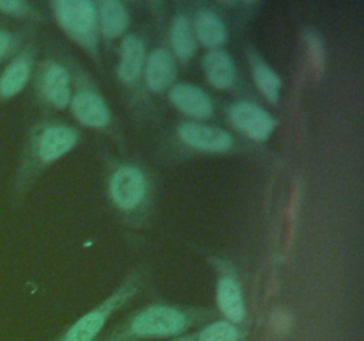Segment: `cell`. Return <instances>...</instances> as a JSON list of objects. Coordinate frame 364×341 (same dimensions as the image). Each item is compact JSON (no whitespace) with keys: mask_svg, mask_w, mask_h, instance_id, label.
Returning a JSON list of instances; mask_svg holds the SVG:
<instances>
[{"mask_svg":"<svg viewBox=\"0 0 364 341\" xmlns=\"http://www.w3.org/2000/svg\"><path fill=\"white\" fill-rule=\"evenodd\" d=\"M212 318L205 308H178V305L153 304L124 320L103 341H144L174 340L192 327L203 325Z\"/></svg>","mask_w":364,"mask_h":341,"instance_id":"1","label":"cell"},{"mask_svg":"<svg viewBox=\"0 0 364 341\" xmlns=\"http://www.w3.org/2000/svg\"><path fill=\"white\" fill-rule=\"evenodd\" d=\"M142 283H144V277H142V274L139 272V270H135L134 274H130V276L123 281V284H121L112 295H109V297L103 302H100L96 308H92L91 311L85 313L84 316H80L77 322L71 323V325L68 327L66 332H64L57 341L98 340L102 330L105 329L107 322H109L124 304H128V302L141 291Z\"/></svg>","mask_w":364,"mask_h":341,"instance_id":"2","label":"cell"},{"mask_svg":"<svg viewBox=\"0 0 364 341\" xmlns=\"http://www.w3.org/2000/svg\"><path fill=\"white\" fill-rule=\"evenodd\" d=\"M53 16L68 38L73 39L95 59L100 57L98 9L91 0H55Z\"/></svg>","mask_w":364,"mask_h":341,"instance_id":"3","label":"cell"},{"mask_svg":"<svg viewBox=\"0 0 364 341\" xmlns=\"http://www.w3.org/2000/svg\"><path fill=\"white\" fill-rule=\"evenodd\" d=\"M78 144V131L73 126L50 123L36 128L25 153V167L32 170L45 169L73 151Z\"/></svg>","mask_w":364,"mask_h":341,"instance_id":"4","label":"cell"},{"mask_svg":"<svg viewBox=\"0 0 364 341\" xmlns=\"http://www.w3.org/2000/svg\"><path fill=\"white\" fill-rule=\"evenodd\" d=\"M109 195L124 215H141L149 202L148 176L137 166H119L109 180Z\"/></svg>","mask_w":364,"mask_h":341,"instance_id":"5","label":"cell"},{"mask_svg":"<svg viewBox=\"0 0 364 341\" xmlns=\"http://www.w3.org/2000/svg\"><path fill=\"white\" fill-rule=\"evenodd\" d=\"M70 110L75 119L87 128L103 130L112 121V110L98 89L85 78H78L77 89L71 92Z\"/></svg>","mask_w":364,"mask_h":341,"instance_id":"6","label":"cell"},{"mask_svg":"<svg viewBox=\"0 0 364 341\" xmlns=\"http://www.w3.org/2000/svg\"><path fill=\"white\" fill-rule=\"evenodd\" d=\"M230 121L238 131L255 142L269 141L277 126V119L255 102H237L230 107Z\"/></svg>","mask_w":364,"mask_h":341,"instance_id":"7","label":"cell"},{"mask_svg":"<svg viewBox=\"0 0 364 341\" xmlns=\"http://www.w3.org/2000/svg\"><path fill=\"white\" fill-rule=\"evenodd\" d=\"M176 135L187 148L201 153H228L235 148V137L230 131L198 121L180 123Z\"/></svg>","mask_w":364,"mask_h":341,"instance_id":"8","label":"cell"},{"mask_svg":"<svg viewBox=\"0 0 364 341\" xmlns=\"http://www.w3.org/2000/svg\"><path fill=\"white\" fill-rule=\"evenodd\" d=\"M36 89L43 102L48 103L50 107L57 110L66 109L73 92L70 70L57 60H46L39 70Z\"/></svg>","mask_w":364,"mask_h":341,"instance_id":"9","label":"cell"},{"mask_svg":"<svg viewBox=\"0 0 364 341\" xmlns=\"http://www.w3.org/2000/svg\"><path fill=\"white\" fill-rule=\"evenodd\" d=\"M169 99L181 114L192 117L194 121L210 119L213 116V99L205 89L191 82H174L169 89Z\"/></svg>","mask_w":364,"mask_h":341,"instance_id":"10","label":"cell"},{"mask_svg":"<svg viewBox=\"0 0 364 341\" xmlns=\"http://www.w3.org/2000/svg\"><path fill=\"white\" fill-rule=\"evenodd\" d=\"M176 75V59H174L173 52L169 48H166V46H156L153 52L148 53L144 71H142V77H144L148 91L155 92V94L169 91L174 85Z\"/></svg>","mask_w":364,"mask_h":341,"instance_id":"11","label":"cell"},{"mask_svg":"<svg viewBox=\"0 0 364 341\" xmlns=\"http://www.w3.org/2000/svg\"><path fill=\"white\" fill-rule=\"evenodd\" d=\"M217 308L223 313L226 322L233 325H242L247 315L244 291L238 277L230 270H224L217 281Z\"/></svg>","mask_w":364,"mask_h":341,"instance_id":"12","label":"cell"},{"mask_svg":"<svg viewBox=\"0 0 364 341\" xmlns=\"http://www.w3.org/2000/svg\"><path fill=\"white\" fill-rule=\"evenodd\" d=\"M146 57H148V52H146L144 39L137 34L124 36L121 43L119 64H117V78L121 84L135 87L141 82Z\"/></svg>","mask_w":364,"mask_h":341,"instance_id":"13","label":"cell"},{"mask_svg":"<svg viewBox=\"0 0 364 341\" xmlns=\"http://www.w3.org/2000/svg\"><path fill=\"white\" fill-rule=\"evenodd\" d=\"M34 66V53L31 48H25L9 60L0 73V99H11L20 94L28 84Z\"/></svg>","mask_w":364,"mask_h":341,"instance_id":"14","label":"cell"},{"mask_svg":"<svg viewBox=\"0 0 364 341\" xmlns=\"http://www.w3.org/2000/svg\"><path fill=\"white\" fill-rule=\"evenodd\" d=\"M205 77L212 87L228 91L237 84V64L226 50H210L203 57Z\"/></svg>","mask_w":364,"mask_h":341,"instance_id":"15","label":"cell"},{"mask_svg":"<svg viewBox=\"0 0 364 341\" xmlns=\"http://www.w3.org/2000/svg\"><path fill=\"white\" fill-rule=\"evenodd\" d=\"M169 41L174 59L180 60L181 64H187L194 59L198 52V39L194 34V25L187 14L180 13L174 16L169 28Z\"/></svg>","mask_w":364,"mask_h":341,"instance_id":"16","label":"cell"},{"mask_svg":"<svg viewBox=\"0 0 364 341\" xmlns=\"http://www.w3.org/2000/svg\"><path fill=\"white\" fill-rule=\"evenodd\" d=\"M194 34L198 43L206 46L208 50H220L228 41V28L223 18L210 9H201L196 14L194 21Z\"/></svg>","mask_w":364,"mask_h":341,"instance_id":"17","label":"cell"},{"mask_svg":"<svg viewBox=\"0 0 364 341\" xmlns=\"http://www.w3.org/2000/svg\"><path fill=\"white\" fill-rule=\"evenodd\" d=\"M98 9V28L100 36L105 39H119L130 25V13L119 0H103Z\"/></svg>","mask_w":364,"mask_h":341,"instance_id":"18","label":"cell"},{"mask_svg":"<svg viewBox=\"0 0 364 341\" xmlns=\"http://www.w3.org/2000/svg\"><path fill=\"white\" fill-rule=\"evenodd\" d=\"M247 55H249V66H251L252 80H255L258 91L262 92L263 98L269 99L272 105L279 103L281 89H283V80H281L279 75H277L276 70H274L265 59H262L255 50H249Z\"/></svg>","mask_w":364,"mask_h":341,"instance_id":"19","label":"cell"},{"mask_svg":"<svg viewBox=\"0 0 364 341\" xmlns=\"http://www.w3.org/2000/svg\"><path fill=\"white\" fill-rule=\"evenodd\" d=\"M240 327L226 322V320H215L206 323L203 329L196 332H185L171 341H240Z\"/></svg>","mask_w":364,"mask_h":341,"instance_id":"20","label":"cell"},{"mask_svg":"<svg viewBox=\"0 0 364 341\" xmlns=\"http://www.w3.org/2000/svg\"><path fill=\"white\" fill-rule=\"evenodd\" d=\"M304 41H306V48H308L313 67H315L316 73H322L323 66H326V48H323V39L320 38L318 32L306 27Z\"/></svg>","mask_w":364,"mask_h":341,"instance_id":"21","label":"cell"},{"mask_svg":"<svg viewBox=\"0 0 364 341\" xmlns=\"http://www.w3.org/2000/svg\"><path fill=\"white\" fill-rule=\"evenodd\" d=\"M0 13L14 18H27L34 16L36 11L32 9L31 4L23 0H0Z\"/></svg>","mask_w":364,"mask_h":341,"instance_id":"22","label":"cell"},{"mask_svg":"<svg viewBox=\"0 0 364 341\" xmlns=\"http://www.w3.org/2000/svg\"><path fill=\"white\" fill-rule=\"evenodd\" d=\"M18 38L13 32L6 31V28H0V63L6 59L7 55L13 53V50L16 48Z\"/></svg>","mask_w":364,"mask_h":341,"instance_id":"23","label":"cell"}]
</instances>
